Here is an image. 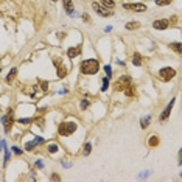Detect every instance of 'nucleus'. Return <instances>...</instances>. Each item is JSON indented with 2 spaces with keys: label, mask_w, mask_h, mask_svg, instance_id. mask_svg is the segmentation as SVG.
<instances>
[{
  "label": "nucleus",
  "mask_w": 182,
  "mask_h": 182,
  "mask_svg": "<svg viewBox=\"0 0 182 182\" xmlns=\"http://www.w3.org/2000/svg\"><path fill=\"white\" fill-rule=\"evenodd\" d=\"M80 53H81V47L80 45L78 47H72V48H69V50H67V56L69 58H76Z\"/></svg>",
  "instance_id": "nucleus-12"
},
{
  "label": "nucleus",
  "mask_w": 182,
  "mask_h": 182,
  "mask_svg": "<svg viewBox=\"0 0 182 182\" xmlns=\"http://www.w3.org/2000/svg\"><path fill=\"white\" fill-rule=\"evenodd\" d=\"M31 121H33L31 118H20L19 123H20V125H28V123H31Z\"/></svg>",
  "instance_id": "nucleus-24"
},
{
  "label": "nucleus",
  "mask_w": 182,
  "mask_h": 182,
  "mask_svg": "<svg viewBox=\"0 0 182 182\" xmlns=\"http://www.w3.org/2000/svg\"><path fill=\"white\" fill-rule=\"evenodd\" d=\"M54 2H56V0H54Z\"/></svg>",
  "instance_id": "nucleus-33"
},
{
  "label": "nucleus",
  "mask_w": 182,
  "mask_h": 182,
  "mask_svg": "<svg viewBox=\"0 0 182 182\" xmlns=\"http://www.w3.org/2000/svg\"><path fill=\"white\" fill-rule=\"evenodd\" d=\"M39 143H44V140L37 137V139H36L34 142H30V143H27V145H25V150H27V151H33V150H34V148H36L37 145H39Z\"/></svg>",
  "instance_id": "nucleus-11"
},
{
  "label": "nucleus",
  "mask_w": 182,
  "mask_h": 182,
  "mask_svg": "<svg viewBox=\"0 0 182 182\" xmlns=\"http://www.w3.org/2000/svg\"><path fill=\"white\" fill-rule=\"evenodd\" d=\"M0 72H2V70H0Z\"/></svg>",
  "instance_id": "nucleus-34"
},
{
  "label": "nucleus",
  "mask_w": 182,
  "mask_h": 182,
  "mask_svg": "<svg viewBox=\"0 0 182 182\" xmlns=\"http://www.w3.org/2000/svg\"><path fill=\"white\" fill-rule=\"evenodd\" d=\"M89 104H90V103L87 101V100H82V101H81V107L86 109V107H89Z\"/></svg>",
  "instance_id": "nucleus-26"
},
{
  "label": "nucleus",
  "mask_w": 182,
  "mask_h": 182,
  "mask_svg": "<svg viewBox=\"0 0 182 182\" xmlns=\"http://www.w3.org/2000/svg\"><path fill=\"white\" fill-rule=\"evenodd\" d=\"M168 24H170V22H168L167 19H161V20H156V22H154L153 27H154L156 30H165V28H168Z\"/></svg>",
  "instance_id": "nucleus-9"
},
{
  "label": "nucleus",
  "mask_w": 182,
  "mask_h": 182,
  "mask_svg": "<svg viewBox=\"0 0 182 182\" xmlns=\"http://www.w3.org/2000/svg\"><path fill=\"white\" fill-rule=\"evenodd\" d=\"M132 86V80L129 78V76H121V78L115 82V89L117 90H121V92H125L128 87Z\"/></svg>",
  "instance_id": "nucleus-3"
},
{
  "label": "nucleus",
  "mask_w": 182,
  "mask_h": 182,
  "mask_svg": "<svg viewBox=\"0 0 182 182\" xmlns=\"http://www.w3.org/2000/svg\"><path fill=\"white\" fill-rule=\"evenodd\" d=\"M2 145H3V142H2V140H0V151H2Z\"/></svg>",
  "instance_id": "nucleus-32"
},
{
  "label": "nucleus",
  "mask_w": 182,
  "mask_h": 182,
  "mask_svg": "<svg viewBox=\"0 0 182 182\" xmlns=\"http://www.w3.org/2000/svg\"><path fill=\"white\" fill-rule=\"evenodd\" d=\"M157 145H159V139L156 135H153L150 139V146H157Z\"/></svg>",
  "instance_id": "nucleus-20"
},
{
  "label": "nucleus",
  "mask_w": 182,
  "mask_h": 182,
  "mask_svg": "<svg viewBox=\"0 0 182 182\" xmlns=\"http://www.w3.org/2000/svg\"><path fill=\"white\" fill-rule=\"evenodd\" d=\"M101 2H103V5H104L106 8H114V6H115L114 0H101Z\"/></svg>",
  "instance_id": "nucleus-19"
},
{
  "label": "nucleus",
  "mask_w": 182,
  "mask_h": 182,
  "mask_svg": "<svg viewBox=\"0 0 182 182\" xmlns=\"http://www.w3.org/2000/svg\"><path fill=\"white\" fill-rule=\"evenodd\" d=\"M13 121H14V118H13V111H9L5 117L2 118V123H3V128H5V132H9V129H11V126H13Z\"/></svg>",
  "instance_id": "nucleus-7"
},
{
  "label": "nucleus",
  "mask_w": 182,
  "mask_h": 182,
  "mask_svg": "<svg viewBox=\"0 0 182 182\" xmlns=\"http://www.w3.org/2000/svg\"><path fill=\"white\" fill-rule=\"evenodd\" d=\"M174 75H176V70L171 67H165L159 72V76H161V80H163V81H170Z\"/></svg>",
  "instance_id": "nucleus-6"
},
{
  "label": "nucleus",
  "mask_w": 182,
  "mask_h": 182,
  "mask_svg": "<svg viewBox=\"0 0 182 182\" xmlns=\"http://www.w3.org/2000/svg\"><path fill=\"white\" fill-rule=\"evenodd\" d=\"M82 19H84V20H87V24H89V22H90V17H89V16H87V14H82Z\"/></svg>",
  "instance_id": "nucleus-28"
},
{
  "label": "nucleus",
  "mask_w": 182,
  "mask_h": 182,
  "mask_svg": "<svg viewBox=\"0 0 182 182\" xmlns=\"http://www.w3.org/2000/svg\"><path fill=\"white\" fill-rule=\"evenodd\" d=\"M132 64H134V65H142V56L139 53L132 54Z\"/></svg>",
  "instance_id": "nucleus-14"
},
{
  "label": "nucleus",
  "mask_w": 182,
  "mask_h": 182,
  "mask_svg": "<svg viewBox=\"0 0 182 182\" xmlns=\"http://www.w3.org/2000/svg\"><path fill=\"white\" fill-rule=\"evenodd\" d=\"M52 179H53V181H58V179H59V176H58V174H53V178H52Z\"/></svg>",
  "instance_id": "nucleus-31"
},
{
  "label": "nucleus",
  "mask_w": 182,
  "mask_h": 182,
  "mask_svg": "<svg viewBox=\"0 0 182 182\" xmlns=\"http://www.w3.org/2000/svg\"><path fill=\"white\" fill-rule=\"evenodd\" d=\"M16 75H17V69H13V70H11L9 73L6 75V81L11 82V81H13V80L16 78Z\"/></svg>",
  "instance_id": "nucleus-16"
},
{
  "label": "nucleus",
  "mask_w": 182,
  "mask_h": 182,
  "mask_svg": "<svg viewBox=\"0 0 182 182\" xmlns=\"http://www.w3.org/2000/svg\"><path fill=\"white\" fill-rule=\"evenodd\" d=\"M90 150H92V145H90V143H86V145H84V151H82V153H84V156H89Z\"/></svg>",
  "instance_id": "nucleus-21"
},
{
  "label": "nucleus",
  "mask_w": 182,
  "mask_h": 182,
  "mask_svg": "<svg viewBox=\"0 0 182 182\" xmlns=\"http://www.w3.org/2000/svg\"><path fill=\"white\" fill-rule=\"evenodd\" d=\"M173 104H174V98H173V100H171V101H170V103H168V106H167V107H165V111H163V114L161 115V120H162V121H165V120H167V118H168V115H170V112H171V109H173Z\"/></svg>",
  "instance_id": "nucleus-10"
},
{
  "label": "nucleus",
  "mask_w": 182,
  "mask_h": 182,
  "mask_svg": "<svg viewBox=\"0 0 182 182\" xmlns=\"http://www.w3.org/2000/svg\"><path fill=\"white\" fill-rule=\"evenodd\" d=\"M48 89V84L47 82H42V90H47Z\"/></svg>",
  "instance_id": "nucleus-29"
},
{
  "label": "nucleus",
  "mask_w": 182,
  "mask_h": 182,
  "mask_svg": "<svg viewBox=\"0 0 182 182\" xmlns=\"http://www.w3.org/2000/svg\"><path fill=\"white\" fill-rule=\"evenodd\" d=\"M75 131H76V123L75 121H64V123L59 125V134L64 135V137L72 135Z\"/></svg>",
  "instance_id": "nucleus-2"
},
{
  "label": "nucleus",
  "mask_w": 182,
  "mask_h": 182,
  "mask_svg": "<svg viewBox=\"0 0 182 182\" xmlns=\"http://www.w3.org/2000/svg\"><path fill=\"white\" fill-rule=\"evenodd\" d=\"M173 0H156V3L159 5V6H163V5H170Z\"/></svg>",
  "instance_id": "nucleus-22"
},
{
  "label": "nucleus",
  "mask_w": 182,
  "mask_h": 182,
  "mask_svg": "<svg viewBox=\"0 0 182 182\" xmlns=\"http://www.w3.org/2000/svg\"><path fill=\"white\" fill-rule=\"evenodd\" d=\"M53 62H54V65H56V73H58V76L59 78H64L65 75H67V69H64L62 65H61V59L58 61V58H53Z\"/></svg>",
  "instance_id": "nucleus-8"
},
{
  "label": "nucleus",
  "mask_w": 182,
  "mask_h": 182,
  "mask_svg": "<svg viewBox=\"0 0 182 182\" xmlns=\"http://www.w3.org/2000/svg\"><path fill=\"white\" fill-rule=\"evenodd\" d=\"M92 8L95 9V13H97V14H100L101 17H109V16H112V14H114V11L107 9L106 6H101V5H98L97 2H93V3H92Z\"/></svg>",
  "instance_id": "nucleus-4"
},
{
  "label": "nucleus",
  "mask_w": 182,
  "mask_h": 182,
  "mask_svg": "<svg viewBox=\"0 0 182 182\" xmlns=\"http://www.w3.org/2000/svg\"><path fill=\"white\" fill-rule=\"evenodd\" d=\"M13 151H14L16 154H22V151L19 150V148H13Z\"/></svg>",
  "instance_id": "nucleus-30"
},
{
  "label": "nucleus",
  "mask_w": 182,
  "mask_h": 182,
  "mask_svg": "<svg viewBox=\"0 0 182 182\" xmlns=\"http://www.w3.org/2000/svg\"><path fill=\"white\" fill-rule=\"evenodd\" d=\"M104 70H106V75H107V78H111V76H112V69L109 67V65H106V67H104Z\"/></svg>",
  "instance_id": "nucleus-25"
},
{
  "label": "nucleus",
  "mask_w": 182,
  "mask_h": 182,
  "mask_svg": "<svg viewBox=\"0 0 182 182\" xmlns=\"http://www.w3.org/2000/svg\"><path fill=\"white\" fill-rule=\"evenodd\" d=\"M170 47H171V50H174L176 53H181L182 52V45H181V42H173V44H170Z\"/></svg>",
  "instance_id": "nucleus-15"
},
{
  "label": "nucleus",
  "mask_w": 182,
  "mask_h": 182,
  "mask_svg": "<svg viewBox=\"0 0 182 182\" xmlns=\"http://www.w3.org/2000/svg\"><path fill=\"white\" fill-rule=\"evenodd\" d=\"M48 151H50V153H56L58 151V145H54V143L48 145Z\"/></svg>",
  "instance_id": "nucleus-23"
},
{
  "label": "nucleus",
  "mask_w": 182,
  "mask_h": 182,
  "mask_svg": "<svg viewBox=\"0 0 182 182\" xmlns=\"http://www.w3.org/2000/svg\"><path fill=\"white\" fill-rule=\"evenodd\" d=\"M139 27H140V24H139V22H129V24H126V28H128V30H135V28H139Z\"/></svg>",
  "instance_id": "nucleus-17"
},
{
  "label": "nucleus",
  "mask_w": 182,
  "mask_h": 182,
  "mask_svg": "<svg viewBox=\"0 0 182 182\" xmlns=\"http://www.w3.org/2000/svg\"><path fill=\"white\" fill-rule=\"evenodd\" d=\"M98 69H100V62L97 59H87V61H82L81 65H80V70L81 73L84 75H95Z\"/></svg>",
  "instance_id": "nucleus-1"
},
{
  "label": "nucleus",
  "mask_w": 182,
  "mask_h": 182,
  "mask_svg": "<svg viewBox=\"0 0 182 182\" xmlns=\"http://www.w3.org/2000/svg\"><path fill=\"white\" fill-rule=\"evenodd\" d=\"M107 84H109V80H107V78H104V80H103V90H106V89H107Z\"/></svg>",
  "instance_id": "nucleus-27"
},
{
  "label": "nucleus",
  "mask_w": 182,
  "mask_h": 182,
  "mask_svg": "<svg viewBox=\"0 0 182 182\" xmlns=\"http://www.w3.org/2000/svg\"><path fill=\"white\" fill-rule=\"evenodd\" d=\"M150 120H151V117H143V118H142V123H140V126H142L143 129H145L146 126L150 125Z\"/></svg>",
  "instance_id": "nucleus-18"
},
{
  "label": "nucleus",
  "mask_w": 182,
  "mask_h": 182,
  "mask_svg": "<svg viewBox=\"0 0 182 182\" xmlns=\"http://www.w3.org/2000/svg\"><path fill=\"white\" fill-rule=\"evenodd\" d=\"M123 8L129 11H135V13H143V11L148 9L146 5H143V3H125Z\"/></svg>",
  "instance_id": "nucleus-5"
},
{
  "label": "nucleus",
  "mask_w": 182,
  "mask_h": 182,
  "mask_svg": "<svg viewBox=\"0 0 182 182\" xmlns=\"http://www.w3.org/2000/svg\"><path fill=\"white\" fill-rule=\"evenodd\" d=\"M64 8H65V13L67 14H73V3H72V0H64Z\"/></svg>",
  "instance_id": "nucleus-13"
}]
</instances>
